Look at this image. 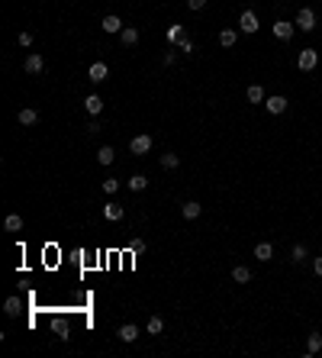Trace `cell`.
<instances>
[{"mask_svg":"<svg viewBox=\"0 0 322 358\" xmlns=\"http://www.w3.org/2000/svg\"><path fill=\"white\" fill-rule=\"evenodd\" d=\"M296 29H303V32H313L316 29V10L313 7H300V13H296Z\"/></svg>","mask_w":322,"mask_h":358,"instance_id":"1","label":"cell"},{"mask_svg":"<svg viewBox=\"0 0 322 358\" xmlns=\"http://www.w3.org/2000/svg\"><path fill=\"white\" fill-rule=\"evenodd\" d=\"M238 29L248 32V35H255L261 29V23H258V13L255 10H242V16H238Z\"/></svg>","mask_w":322,"mask_h":358,"instance_id":"2","label":"cell"},{"mask_svg":"<svg viewBox=\"0 0 322 358\" xmlns=\"http://www.w3.org/2000/svg\"><path fill=\"white\" fill-rule=\"evenodd\" d=\"M274 39H280V42H290L293 39V32H296V23H287V20H277L274 23Z\"/></svg>","mask_w":322,"mask_h":358,"instance_id":"3","label":"cell"},{"mask_svg":"<svg viewBox=\"0 0 322 358\" xmlns=\"http://www.w3.org/2000/svg\"><path fill=\"white\" fill-rule=\"evenodd\" d=\"M319 65V55H316V49H303L300 55H296V68L300 71H313Z\"/></svg>","mask_w":322,"mask_h":358,"instance_id":"4","label":"cell"},{"mask_svg":"<svg viewBox=\"0 0 322 358\" xmlns=\"http://www.w3.org/2000/svg\"><path fill=\"white\" fill-rule=\"evenodd\" d=\"M148 149H151V136L148 133H142V136H136L132 142H129V152L132 155H148Z\"/></svg>","mask_w":322,"mask_h":358,"instance_id":"5","label":"cell"},{"mask_svg":"<svg viewBox=\"0 0 322 358\" xmlns=\"http://www.w3.org/2000/svg\"><path fill=\"white\" fill-rule=\"evenodd\" d=\"M23 68H26V75H42V71H45V58L42 55H26V65H23Z\"/></svg>","mask_w":322,"mask_h":358,"instance_id":"6","label":"cell"},{"mask_svg":"<svg viewBox=\"0 0 322 358\" xmlns=\"http://www.w3.org/2000/svg\"><path fill=\"white\" fill-rule=\"evenodd\" d=\"M100 29H103V32H110V35H119V32H123V20H119L116 13H110V16H103Z\"/></svg>","mask_w":322,"mask_h":358,"instance_id":"7","label":"cell"},{"mask_svg":"<svg viewBox=\"0 0 322 358\" xmlns=\"http://www.w3.org/2000/svg\"><path fill=\"white\" fill-rule=\"evenodd\" d=\"M119 42H123L126 49H136V45H139V29H136V26H123V32H119Z\"/></svg>","mask_w":322,"mask_h":358,"instance_id":"8","label":"cell"},{"mask_svg":"<svg viewBox=\"0 0 322 358\" xmlns=\"http://www.w3.org/2000/svg\"><path fill=\"white\" fill-rule=\"evenodd\" d=\"M264 106H268V113L280 116L283 110H287V97H280V94H274V97H268V100H264Z\"/></svg>","mask_w":322,"mask_h":358,"instance_id":"9","label":"cell"},{"mask_svg":"<svg viewBox=\"0 0 322 358\" xmlns=\"http://www.w3.org/2000/svg\"><path fill=\"white\" fill-rule=\"evenodd\" d=\"M106 75H110V68H106L103 62H93V65L87 68V78L93 81V84H100V81H106Z\"/></svg>","mask_w":322,"mask_h":358,"instance_id":"10","label":"cell"},{"mask_svg":"<svg viewBox=\"0 0 322 358\" xmlns=\"http://www.w3.org/2000/svg\"><path fill=\"white\" fill-rule=\"evenodd\" d=\"M52 329H55V336L62 339V342L71 339V329H68V319H65V316H55V319H52Z\"/></svg>","mask_w":322,"mask_h":358,"instance_id":"11","label":"cell"},{"mask_svg":"<svg viewBox=\"0 0 322 358\" xmlns=\"http://www.w3.org/2000/svg\"><path fill=\"white\" fill-rule=\"evenodd\" d=\"M16 119H20V126H35L39 123V113H35L32 106H23V110L16 113Z\"/></svg>","mask_w":322,"mask_h":358,"instance_id":"12","label":"cell"},{"mask_svg":"<svg viewBox=\"0 0 322 358\" xmlns=\"http://www.w3.org/2000/svg\"><path fill=\"white\" fill-rule=\"evenodd\" d=\"M84 110H87L90 116H100V113H103V100L97 97V94H90V97H84Z\"/></svg>","mask_w":322,"mask_h":358,"instance_id":"13","label":"cell"},{"mask_svg":"<svg viewBox=\"0 0 322 358\" xmlns=\"http://www.w3.org/2000/svg\"><path fill=\"white\" fill-rule=\"evenodd\" d=\"M116 336L123 339V342H136V339H139V326H136V323H126V326H119Z\"/></svg>","mask_w":322,"mask_h":358,"instance_id":"14","label":"cell"},{"mask_svg":"<svg viewBox=\"0 0 322 358\" xmlns=\"http://www.w3.org/2000/svg\"><path fill=\"white\" fill-rule=\"evenodd\" d=\"M164 35H168V42H171V45H177V42H181L184 35H187V32H184V23H171Z\"/></svg>","mask_w":322,"mask_h":358,"instance_id":"15","label":"cell"},{"mask_svg":"<svg viewBox=\"0 0 322 358\" xmlns=\"http://www.w3.org/2000/svg\"><path fill=\"white\" fill-rule=\"evenodd\" d=\"M97 162H100V165H113V162H116V149H113V146H100V149H97Z\"/></svg>","mask_w":322,"mask_h":358,"instance_id":"16","label":"cell"},{"mask_svg":"<svg viewBox=\"0 0 322 358\" xmlns=\"http://www.w3.org/2000/svg\"><path fill=\"white\" fill-rule=\"evenodd\" d=\"M245 97H248V103H264V100H268V97H264V87H261V84H252V87L245 91Z\"/></svg>","mask_w":322,"mask_h":358,"instance_id":"17","label":"cell"},{"mask_svg":"<svg viewBox=\"0 0 322 358\" xmlns=\"http://www.w3.org/2000/svg\"><path fill=\"white\" fill-rule=\"evenodd\" d=\"M232 281H235V284H248V281H252V268L235 265V268H232Z\"/></svg>","mask_w":322,"mask_h":358,"instance_id":"18","label":"cell"},{"mask_svg":"<svg viewBox=\"0 0 322 358\" xmlns=\"http://www.w3.org/2000/svg\"><path fill=\"white\" fill-rule=\"evenodd\" d=\"M200 210H203V207H200L197 200H187V204H181V213H184V220H197V217H200Z\"/></svg>","mask_w":322,"mask_h":358,"instance_id":"19","label":"cell"},{"mask_svg":"<svg viewBox=\"0 0 322 358\" xmlns=\"http://www.w3.org/2000/svg\"><path fill=\"white\" fill-rule=\"evenodd\" d=\"M4 229L7 232H23V217L20 213H10V217L4 220Z\"/></svg>","mask_w":322,"mask_h":358,"instance_id":"20","label":"cell"},{"mask_svg":"<svg viewBox=\"0 0 322 358\" xmlns=\"http://www.w3.org/2000/svg\"><path fill=\"white\" fill-rule=\"evenodd\" d=\"M271 255H274V245L271 242H258L255 245V258L258 261H271Z\"/></svg>","mask_w":322,"mask_h":358,"instance_id":"21","label":"cell"},{"mask_svg":"<svg viewBox=\"0 0 322 358\" xmlns=\"http://www.w3.org/2000/svg\"><path fill=\"white\" fill-rule=\"evenodd\" d=\"M235 42H238V32L235 29H222L219 32V45H222V49H232Z\"/></svg>","mask_w":322,"mask_h":358,"instance_id":"22","label":"cell"},{"mask_svg":"<svg viewBox=\"0 0 322 358\" xmlns=\"http://www.w3.org/2000/svg\"><path fill=\"white\" fill-rule=\"evenodd\" d=\"M20 310H23V300H20V297H7L4 313H7V316H20Z\"/></svg>","mask_w":322,"mask_h":358,"instance_id":"23","label":"cell"},{"mask_svg":"<svg viewBox=\"0 0 322 358\" xmlns=\"http://www.w3.org/2000/svg\"><path fill=\"white\" fill-rule=\"evenodd\" d=\"M177 165H181V155H174V152H164V155H161V168H164V171L177 168Z\"/></svg>","mask_w":322,"mask_h":358,"instance_id":"24","label":"cell"},{"mask_svg":"<svg viewBox=\"0 0 322 358\" xmlns=\"http://www.w3.org/2000/svg\"><path fill=\"white\" fill-rule=\"evenodd\" d=\"M148 187V177L145 174H132V177H129V190H136V194H139V190H145Z\"/></svg>","mask_w":322,"mask_h":358,"instance_id":"25","label":"cell"},{"mask_svg":"<svg viewBox=\"0 0 322 358\" xmlns=\"http://www.w3.org/2000/svg\"><path fill=\"white\" fill-rule=\"evenodd\" d=\"M322 349V336L319 332H309V342H306V355H316Z\"/></svg>","mask_w":322,"mask_h":358,"instance_id":"26","label":"cell"},{"mask_svg":"<svg viewBox=\"0 0 322 358\" xmlns=\"http://www.w3.org/2000/svg\"><path fill=\"white\" fill-rule=\"evenodd\" d=\"M103 217L106 220H123V207H119V204H106L103 207Z\"/></svg>","mask_w":322,"mask_h":358,"instance_id":"27","label":"cell"},{"mask_svg":"<svg viewBox=\"0 0 322 358\" xmlns=\"http://www.w3.org/2000/svg\"><path fill=\"white\" fill-rule=\"evenodd\" d=\"M164 329V319L161 316H148V336H161Z\"/></svg>","mask_w":322,"mask_h":358,"instance_id":"28","label":"cell"},{"mask_svg":"<svg viewBox=\"0 0 322 358\" xmlns=\"http://www.w3.org/2000/svg\"><path fill=\"white\" fill-rule=\"evenodd\" d=\"M290 261H293V265H303V261H306V245H293Z\"/></svg>","mask_w":322,"mask_h":358,"instance_id":"29","label":"cell"},{"mask_svg":"<svg viewBox=\"0 0 322 358\" xmlns=\"http://www.w3.org/2000/svg\"><path fill=\"white\" fill-rule=\"evenodd\" d=\"M103 194H116V190H119V181H116V177H103Z\"/></svg>","mask_w":322,"mask_h":358,"instance_id":"30","label":"cell"},{"mask_svg":"<svg viewBox=\"0 0 322 358\" xmlns=\"http://www.w3.org/2000/svg\"><path fill=\"white\" fill-rule=\"evenodd\" d=\"M16 42L23 45V49H29V45H32V32H29V29H23V32H20V39H16Z\"/></svg>","mask_w":322,"mask_h":358,"instance_id":"31","label":"cell"},{"mask_svg":"<svg viewBox=\"0 0 322 358\" xmlns=\"http://www.w3.org/2000/svg\"><path fill=\"white\" fill-rule=\"evenodd\" d=\"M177 49H181L184 55H190V52H194V42H190V39H187V35H184V39H181V42H177Z\"/></svg>","mask_w":322,"mask_h":358,"instance_id":"32","label":"cell"},{"mask_svg":"<svg viewBox=\"0 0 322 358\" xmlns=\"http://www.w3.org/2000/svg\"><path fill=\"white\" fill-rule=\"evenodd\" d=\"M187 7H190V10H203L206 0H187Z\"/></svg>","mask_w":322,"mask_h":358,"instance_id":"33","label":"cell"},{"mask_svg":"<svg viewBox=\"0 0 322 358\" xmlns=\"http://www.w3.org/2000/svg\"><path fill=\"white\" fill-rule=\"evenodd\" d=\"M87 133H90V136H93V133H100V123H97V116H93L90 123H87Z\"/></svg>","mask_w":322,"mask_h":358,"instance_id":"34","label":"cell"},{"mask_svg":"<svg viewBox=\"0 0 322 358\" xmlns=\"http://www.w3.org/2000/svg\"><path fill=\"white\" fill-rule=\"evenodd\" d=\"M313 271H316V278H322V255L313 258Z\"/></svg>","mask_w":322,"mask_h":358,"instance_id":"35","label":"cell"}]
</instances>
